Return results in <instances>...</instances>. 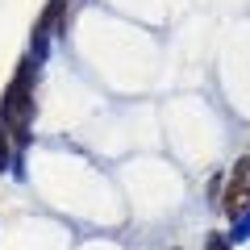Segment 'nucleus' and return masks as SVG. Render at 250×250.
Returning <instances> with one entry per match:
<instances>
[{
	"mask_svg": "<svg viewBox=\"0 0 250 250\" xmlns=\"http://www.w3.org/2000/svg\"><path fill=\"white\" fill-rule=\"evenodd\" d=\"M29 113H34V96H29V62H21L17 80H13L9 92H4L0 117H4V125H9L17 138H25V129H29Z\"/></svg>",
	"mask_w": 250,
	"mask_h": 250,
	"instance_id": "nucleus-1",
	"label": "nucleus"
},
{
	"mask_svg": "<svg viewBox=\"0 0 250 250\" xmlns=\"http://www.w3.org/2000/svg\"><path fill=\"white\" fill-rule=\"evenodd\" d=\"M208 250H229V246H225L221 233H208Z\"/></svg>",
	"mask_w": 250,
	"mask_h": 250,
	"instance_id": "nucleus-2",
	"label": "nucleus"
},
{
	"mask_svg": "<svg viewBox=\"0 0 250 250\" xmlns=\"http://www.w3.org/2000/svg\"><path fill=\"white\" fill-rule=\"evenodd\" d=\"M9 159V146H4V129H0V163Z\"/></svg>",
	"mask_w": 250,
	"mask_h": 250,
	"instance_id": "nucleus-3",
	"label": "nucleus"
},
{
	"mask_svg": "<svg viewBox=\"0 0 250 250\" xmlns=\"http://www.w3.org/2000/svg\"><path fill=\"white\" fill-rule=\"evenodd\" d=\"M246 167H250V159H246Z\"/></svg>",
	"mask_w": 250,
	"mask_h": 250,
	"instance_id": "nucleus-4",
	"label": "nucleus"
}]
</instances>
